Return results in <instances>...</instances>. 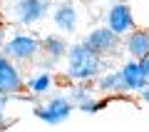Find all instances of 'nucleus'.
Returning a JSON list of instances; mask_svg holds the SVG:
<instances>
[{"label":"nucleus","mask_w":149,"mask_h":132,"mask_svg":"<svg viewBox=\"0 0 149 132\" xmlns=\"http://www.w3.org/2000/svg\"><path fill=\"white\" fill-rule=\"evenodd\" d=\"M104 67V58L100 53L85 45V42H77V45H70L67 48V58H65V77L72 80V82H92L102 75Z\"/></svg>","instance_id":"f257e3e1"},{"label":"nucleus","mask_w":149,"mask_h":132,"mask_svg":"<svg viewBox=\"0 0 149 132\" xmlns=\"http://www.w3.org/2000/svg\"><path fill=\"white\" fill-rule=\"evenodd\" d=\"M40 50H42V40L32 32H15L3 45V55H8L10 60H15L20 65L35 62L40 58Z\"/></svg>","instance_id":"f03ea898"},{"label":"nucleus","mask_w":149,"mask_h":132,"mask_svg":"<svg viewBox=\"0 0 149 132\" xmlns=\"http://www.w3.org/2000/svg\"><path fill=\"white\" fill-rule=\"evenodd\" d=\"M85 45H90L95 53H100L102 58H117L124 50V37L117 35L114 30H109L107 25H97L85 35Z\"/></svg>","instance_id":"7ed1b4c3"},{"label":"nucleus","mask_w":149,"mask_h":132,"mask_svg":"<svg viewBox=\"0 0 149 132\" xmlns=\"http://www.w3.org/2000/svg\"><path fill=\"white\" fill-rule=\"evenodd\" d=\"M72 110H74V102L70 100V97L52 95L50 100L40 102V105L35 107V117L40 122H45V125L52 127V125H62V122L72 115Z\"/></svg>","instance_id":"20e7f679"},{"label":"nucleus","mask_w":149,"mask_h":132,"mask_svg":"<svg viewBox=\"0 0 149 132\" xmlns=\"http://www.w3.org/2000/svg\"><path fill=\"white\" fill-rule=\"evenodd\" d=\"M50 0H15L13 3V20L17 25H37L50 15Z\"/></svg>","instance_id":"39448f33"},{"label":"nucleus","mask_w":149,"mask_h":132,"mask_svg":"<svg viewBox=\"0 0 149 132\" xmlns=\"http://www.w3.org/2000/svg\"><path fill=\"white\" fill-rule=\"evenodd\" d=\"M104 25L109 27V30H114L117 35H129V32L137 27V22H134V10L129 3H112L109 8L104 10Z\"/></svg>","instance_id":"423d86ee"},{"label":"nucleus","mask_w":149,"mask_h":132,"mask_svg":"<svg viewBox=\"0 0 149 132\" xmlns=\"http://www.w3.org/2000/svg\"><path fill=\"white\" fill-rule=\"evenodd\" d=\"M0 92L15 97L25 92V75L20 70V62L10 60L8 55H0Z\"/></svg>","instance_id":"0eeeda50"},{"label":"nucleus","mask_w":149,"mask_h":132,"mask_svg":"<svg viewBox=\"0 0 149 132\" xmlns=\"http://www.w3.org/2000/svg\"><path fill=\"white\" fill-rule=\"evenodd\" d=\"M52 22L60 32H74L80 22V10L74 5V0H62L52 8Z\"/></svg>","instance_id":"6e6552de"},{"label":"nucleus","mask_w":149,"mask_h":132,"mask_svg":"<svg viewBox=\"0 0 149 132\" xmlns=\"http://www.w3.org/2000/svg\"><path fill=\"white\" fill-rule=\"evenodd\" d=\"M119 77H122L124 92H139L147 85V77H144L142 67H139V60H134V58H129L124 65H119Z\"/></svg>","instance_id":"1a4fd4ad"},{"label":"nucleus","mask_w":149,"mask_h":132,"mask_svg":"<svg viewBox=\"0 0 149 132\" xmlns=\"http://www.w3.org/2000/svg\"><path fill=\"white\" fill-rule=\"evenodd\" d=\"M67 42H65V37L60 35H47L42 37V50H40V55L45 58V67H55L57 62H62L65 58H67Z\"/></svg>","instance_id":"9d476101"},{"label":"nucleus","mask_w":149,"mask_h":132,"mask_svg":"<svg viewBox=\"0 0 149 132\" xmlns=\"http://www.w3.org/2000/svg\"><path fill=\"white\" fill-rule=\"evenodd\" d=\"M124 53L134 60L144 58L149 53V30L147 27H134L129 35H124Z\"/></svg>","instance_id":"9b49d317"},{"label":"nucleus","mask_w":149,"mask_h":132,"mask_svg":"<svg viewBox=\"0 0 149 132\" xmlns=\"http://www.w3.org/2000/svg\"><path fill=\"white\" fill-rule=\"evenodd\" d=\"M52 87H55V77L47 70H40V72H32L30 77H25V92L30 97H45L50 95Z\"/></svg>","instance_id":"f8f14e48"},{"label":"nucleus","mask_w":149,"mask_h":132,"mask_svg":"<svg viewBox=\"0 0 149 132\" xmlns=\"http://www.w3.org/2000/svg\"><path fill=\"white\" fill-rule=\"evenodd\" d=\"M95 90L100 92V95L104 97H114V95H122L124 87H122V77H119V70H109V72H102L100 77H97V85Z\"/></svg>","instance_id":"ddd939ff"},{"label":"nucleus","mask_w":149,"mask_h":132,"mask_svg":"<svg viewBox=\"0 0 149 132\" xmlns=\"http://www.w3.org/2000/svg\"><path fill=\"white\" fill-rule=\"evenodd\" d=\"M97 95V90L95 87H90V82H74L72 87H70V100L74 102V107H80L82 102H87V100H92V97Z\"/></svg>","instance_id":"4468645a"},{"label":"nucleus","mask_w":149,"mask_h":132,"mask_svg":"<svg viewBox=\"0 0 149 132\" xmlns=\"http://www.w3.org/2000/svg\"><path fill=\"white\" fill-rule=\"evenodd\" d=\"M107 105V100H104V95H102V97H92V100H87V102H82V105L80 107H77V110H82V112H87V115H92V112H100L102 110V107H104Z\"/></svg>","instance_id":"2eb2a0df"},{"label":"nucleus","mask_w":149,"mask_h":132,"mask_svg":"<svg viewBox=\"0 0 149 132\" xmlns=\"http://www.w3.org/2000/svg\"><path fill=\"white\" fill-rule=\"evenodd\" d=\"M139 67H142L144 77H147V82H149V53L144 55V58H139Z\"/></svg>","instance_id":"dca6fc26"},{"label":"nucleus","mask_w":149,"mask_h":132,"mask_svg":"<svg viewBox=\"0 0 149 132\" xmlns=\"http://www.w3.org/2000/svg\"><path fill=\"white\" fill-rule=\"evenodd\" d=\"M139 97H142V102H147V105H149V82L139 90Z\"/></svg>","instance_id":"f3484780"},{"label":"nucleus","mask_w":149,"mask_h":132,"mask_svg":"<svg viewBox=\"0 0 149 132\" xmlns=\"http://www.w3.org/2000/svg\"><path fill=\"white\" fill-rule=\"evenodd\" d=\"M0 30H5V15H3V8H0Z\"/></svg>","instance_id":"a211bd4d"},{"label":"nucleus","mask_w":149,"mask_h":132,"mask_svg":"<svg viewBox=\"0 0 149 132\" xmlns=\"http://www.w3.org/2000/svg\"><path fill=\"white\" fill-rule=\"evenodd\" d=\"M3 45H5V37H3V30H0V55H3Z\"/></svg>","instance_id":"6ab92c4d"}]
</instances>
